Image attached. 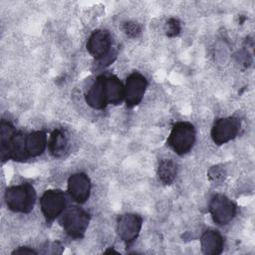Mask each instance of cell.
Segmentation results:
<instances>
[{"instance_id": "ba28073f", "label": "cell", "mask_w": 255, "mask_h": 255, "mask_svg": "<svg viewBox=\"0 0 255 255\" xmlns=\"http://www.w3.org/2000/svg\"><path fill=\"white\" fill-rule=\"evenodd\" d=\"M141 224L142 219L137 214L128 213L121 215L117 224L118 234L126 243H131L137 237Z\"/></svg>"}, {"instance_id": "9c48e42d", "label": "cell", "mask_w": 255, "mask_h": 255, "mask_svg": "<svg viewBox=\"0 0 255 255\" xmlns=\"http://www.w3.org/2000/svg\"><path fill=\"white\" fill-rule=\"evenodd\" d=\"M87 50L96 60L107 56L112 51L110 32L107 30L94 31L87 42Z\"/></svg>"}, {"instance_id": "44dd1931", "label": "cell", "mask_w": 255, "mask_h": 255, "mask_svg": "<svg viewBox=\"0 0 255 255\" xmlns=\"http://www.w3.org/2000/svg\"><path fill=\"white\" fill-rule=\"evenodd\" d=\"M116 57H117L116 52L111 51L107 56H105V57H103V58H101L99 60H96L95 64H96L98 69H103V68L109 66L116 59Z\"/></svg>"}, {"instance_id": "8992f818", "label": "cell", "mask_w": 255, "mask_h": 255, "mask_svg": "<svg viewBox=\"0 0 255 255\" xmlns=\"http://www.w3.org/2000/svg\"><path fill=\"white\" fill-rule=\"evenodd\" d=\"M240 121L229 117L217 120L211 129V137L216 144H223L233 139L239 132Z\"/></svg>"}, {"instance_id": "9a60e30c", "label": "cell", "mask_w": 255, "mask_h": 255, "mask_svg": "<svg viewBox=\"0 0 255 255\" xmlns=\"http://www.w3.org/2000/svg\"><path fill=\"white\" fill-rule=\"evenodd\" d=\"M48 144H49L50 152L55 157L63 156L69 148L68 138H67L65 132L61 129H55L51 133Z\"/></svg>"}, {"instance_id": "30bf717a", "label": "cell", "mask_w": 255, "mask_h": 255, "mask_svg": "<svg viewBox=\"0 0 255 255\" xmlns=\"http://www.w3.org/2000/svg\"><path fill=\"white\" fill-rule=\"evenodd\" d=\"M91 182L88 175L78 172L69 177L68 191L72 199L78 203H84L90 196Z\"/></svg>"}, {"instance_id": "3957f363", "label": "cell", "mask_w": 255, "mask_h": 255, "mask_svg": "<svg viewBox=\"0 0 255 255\" xmlns=\"http://www.w3.org/2000/svg\"><path fill=\"white\" fill-rule=\"evenodd\" d=\"M89 221V213L79 207H72L66 210L60 218V223L64 230L73 238H81L84 236Z\"/></svg>"}, {"instance_id": "8fae6325", "label": "cell", "mask_w": 255, "mask_h": 255, "mask_svg": "<svg viewBox=\"0 0 255 255\" xmlns=\"http://www.w3.org/2000/svg\"><path fill=\"white\" fill-rule=\"evenodd\" d=\"M104 89L108 105H118L125 99V86L114 75H104Z\"/></svg>"}, {"instance_id": "ffe728a7", "label": "cell", "mask_w": 255, "mask_h": 255, "mask_svg": "<svg viewBox=\"0 0 255 255\" xmlns=\"http://www.w3.org/2000/svg\"><path fill=\"white\" fill-rule=\"evenodd\" d=\"M123 29H124V32L129 36V37H137L140 32H141V28H140V25L137 24L136 22H133V21H128V22H126L123 26Z\"/></svg>"}, {"instance_id": "52a82bcc", "label": "cell", "mask_w": 255, "mask_h": 255, "mask_svg": "<svg viewBox=\"0 0 255 255\" xmlns=\"http://www.w3.org/2000/svg\"><path fill=\"white\" fill-rule=\"evenodd\" d=\"M146 86L145 78L138 72H133L128 77L125 86V101L128 108L135 107L141 102Z\"/></svg>"}, {"instance_id": "7a4b0ae2", "label": "cell", "mask_w": 255, "mask_h": 255, "mask_svg": "<svg viewBox=\"0 0 255 255\" xmlns=\"http://www.w3.org/2000/svg\"><path fill=\"white\" fill-rule=\"evenodd\" d=\"M195 141V129L194 127L187 122L176 123L167 138L168 145L172 150L179 154L187 153Z\"/></svg>"}, {"instance_id": "7c38bea8", "label": "cell", "mask_w": 255, "mask_h": 255, "mask_svg": "<svg viewBox=\"0 0 255 255\" xmlns=\"http://www.w3.org/2000/svg\"><path fill=\"white\" fill-rule=\"evenodd\" d=\"M87 104L96 110H103L108 106L105 89H104V75L99 76L93 85L86 93Z\"/></svg>"}, {"instance_id": "277c9868", "label": "cell", "mask_w": 255, "mask_h": 255, "mask_svg": "<svg viewBox=\"0 0 255 255\" xmlns=\"http://www.w3.org/2000/svg\"><path fill=\"white\" fill-rule=\"evenodd\" d=\"M209 211L216 224L226 225L234 218L236 214V206L225 195L216 194L210 201Z\"/></svg>"}, {"instance_id": "4fadbf2b", "label": "cell", "mask_w": 255, "mask_h": 255, "mask_svg": "<svg viewBox=\"0 0 255 255\" xmlns=\"http://www.w3.org/2000/svg\"><path fill=\"white\" fill-rule=\"evenodd\" d=\"M201 249L204 254L217 255L223 250L224 240L222 235L215 229H208L204 231L200 239Z\"/></svg>"}, {"instance_id": "d6986e66", "label": "cell", "mask_w": 255, "mask_h": 255, "mask_svg": "<svg viewBox=\"0 0 255 255\" xmlns=\"http://www.w3.org/2000/svg\"><path fill=\"white\" fill-rule=\"evenodd\" d=\"M225 175H226V172H225L224 168L221 167L220 165L212 166L209 169V172H208L209 179L211 181H213V182H221V181H223L224 178H225Z\"/></svg>"}, {"instance_id": "5bb4252c", "label": "cell", "mask_w": 255, "mask_h": 255, "mask_svg": "<svg viewBox=\"0 0 255 255\" xmlns=\"http://www.w3.org/2000/svg\"><path fill=\"white\" fill-rule=\"evenodd\" d=\"M47 145L46 133L36 130L26 135V148L29 156H38L43 153Z\"/></svg>"}, {"instance_id": "ac0fdd59", "label": "cell", "mask_w": 255, "mask_h": 255, "mask_svg": "<svg viewBox=\"0 0 255 255\" xmlns=\"http://www.w3.org/2000/svg\"><path fill=\"white\" fill-rule=\"evenodd\" d=\"M180 22L175 18H169L165 24V34L168 37H175L180 33Z\"/></svg>"}, {"instance_id": "5b68a950", "label": "cell", "mask_w": 255, "mask_h": 255, "mask_svg": "<svg viewBox=\"0 0 255 255\" xmlns=\"http://www.w3.org/2000/svg\"><path fill=\"white\" fill-rule=\"evenodd\" d=\"M65 194L59 189H49L41 197V210L48 221L54 220L64 212Z\"/></svg>"}, {"instance_id": "e0dca14e", "label": "cell", "mask_w": 255, "mask_h": 255, "mask_svg": "<svg viewBox=\"0 0 255 255\" xmlns=\"http://www.w3.org/2000/svg\"><path fill=\"white\" fill-rule=\"evenodd\" d=\"M0 129H1V132H0V137H1L0 151H1V157H2V156L5 155V153L8 149L9 143H10L13 135L15 134L16 130H15L14 127L9 122H5V121L1 122Z\"/></svg>"}, {"instance_id": "2e32d148", "label": "cell", "mask_w": 255, "mask_h": 255, "mask_svg": "<svg viewBox=\"0 0 255 255\" xmlns=\"http://www.w3.org/2000/svg\"><path fill=\"white\" fill-rule=\"evenodd\" d=\"M177 173V166L171 159H162L157 168V174L161 182L164 184H170Z\"/></svg>"}, {"instance_id": "6da1fadb", "label": "cell", "mask_w": 255, "mask_h": 255, "mask_svg": "<svg viewBox=\"0 0 255 255\" xmlns=\"http://www.w3.org/2000/svg\"><path fill=\"white\" fill-rule=\"evenodd\" d=\"M35 199L36 192L30 183L11 186L5 191L6 205L14 212H30L33 209Z\"/></svg>"}, {"instance_id": "7402d4cb", "label": "cell", "mask_w": 255, "mask_h": 255, "mask_svg": "<svg viewBox=\"0 0 255 255\" xmlns=\"http://www.w3.org/2000/svg\"><path fill=\"white\" fill-rule=\"evenodd\" d=\"M12 254H37V252L29 247H19L18 249L14 250Z\"/></svg>"}]
</instances>
